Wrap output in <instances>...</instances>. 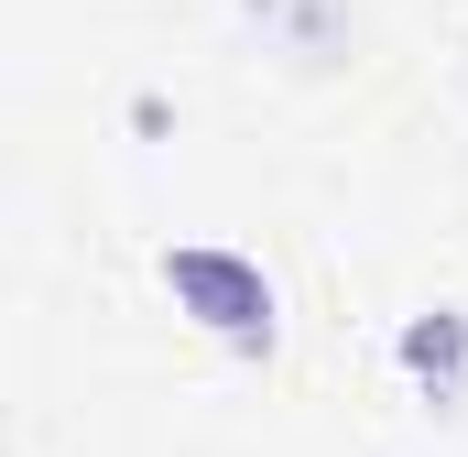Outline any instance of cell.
<instances>
[{
  "label": "cell",
  "instance_id": "cell-1",
  "mask_svg": "<svg viewBox=\"0 0 468 457\" xmlns=\"http://www.w3.org/2000/svg\"><path fill=\"white\" fill-rule=\"evenodd\" d=\"M164 294L207 327V338L229 348H272V283H261V261H239V250H207V239H186V250H164Z\"/></svg>",
  "mask_w": 468,
  "mask_h": 457
},
{
  "label": "cell",
  "instance_id": "cell-2",
  "mask_svg": "<svg viewBox=\"0 0 468 457\" xmlns=\"http://www.w3.org/2000/svg\"><path fill=\"white\" fill-rule=\"evenodd\" d=\"M403 359H414L425 381H458V359H468V327H458V316H414V327H403Z\"/></svg>",
  "mask_w": 468,
  "mask_h": 457
},
{
  "label": "cell",
  "instance_id": "cell-3",
  "mask_svg": "<svg viewBox=\"0 0 468 457\" xmlns=\"http://www.w3.org/2000/svg\"><path fill=\"white\" fill-rule=\"evenodd\" d=\"M250 11H272V22L294 33V55H327V44H338V0H250Z\"/></svg>",
  "mask_w": 468,
  "mask_h": 457
}]
</instances>
